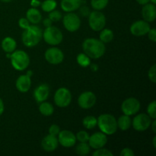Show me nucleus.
<instances>
[{"instance_id": "obj_8", "label": "nucleus", "mask_w": 156, "mask_h": 156, "mask_svg": "<svg viewBox=\"0 0 156 156\" xmlns=\"http://www.w3.org/2000/svg\"><path fill=\"white\" fill-rule=\"evenodd\" d=\"M140 102L136 98H129L123 101L121 105V110L123 114L128 116L135 115L140 111Z\"/></svg>"}, {"instance_id": "obj_41", "label": "nucleus", "mask_w": 156, "mask_h": 156, "mask_svg": "<svg viewBox=\"0 0 156 156\" xmlns=\"http://www.w3.org/2000/svg\"><path fill=\"white\" fill-rule=\"evenodd\" d=\"M41 2L39 0H31V2H30V5L33 8L38 7V6L41 5Z\"/></svg>"}, {"instance_id": "obj_38", "label": "nucleus", "mask_w": 156, "mask_h": 156, "mask_svg": "<svg viewBox=\"0 0 156 156\" xmlns=\"http://www.w3.org/2000/svg\"><path fill=\"white\" fill-rule=\"evenodd\" d=\"M120 155L121 156H134L135 153L133 151V149H129V148H124L121 150Z\"/></svg>"}, {"instance_id": "obj_14", "label": "nucleus", "mask_w": 156, "mask_h": 156, "mask_svg": "<svg viewBox=\"0 0 156 156\" xmlns=\"http://www.w3.org/2000/svg\"><path fill=\"white\" fill-rule=\"evenodd\" d=\"M57 139L59 144L65 148L73 147L76 145L77 141L76 135L72 131L67 129L60 131L58 134Z\"/></svg>"}, {"instance_id": "obj_29", "label": "nucleus", "mask_w": 156, "mask_h": 156, "mask_svg": "<svg viewBox=\"0 0 156 156\" xmlns=\"http://www.w3.org/2000/svg\"><path fill=\"white\" fill-rule=\"evenodd\" d=\"M109 0H91V5L94 10L101 11L107 7Z\"/></svg>"}, {"instance_id": "obj_3", "label": "nucleus", "mask_w": 156, "mask_h": 156, "mask_svg": "<svg viewBox=\"0 0 156 156\" xmlns=\"http://www.w3.org/2000/svg\"><path fill=\"white\" fill-rule=\"evenodd\" d=\"M97 125L101 132L107 136H111L117 132V123L115 117L110 114H103L97 118Z\"/></svg>"}, {"instance_id": "obj_37", "label": "nucleus", "mask_w": 156, "mask_h": 156, "mask_svg": "<svg viewBox=\"0 0 156 156\" xmlns=\"http://www.w3.org/2000/svg\"><path fill=\"white\" fill-rule=\"evenodd\" d=\"M18 25H19V27H21V29L25 30V29L27 28L30 24V22H29V21L27 19V18H20L19 21H18Z\"/></svg>"}, {"instance_id": "obj_31", "label": "nucleus", "mask_w": 156, "mask_h": 156, "mask_svg": "<svg viewBox=\"0 0 156 156\" xmlns=\"http://www.w3.org/2000/svg\"><path fill=\"white\" fill-rule=\"evenodd\" d=\"M89 134L88 132L85 130H80L79 132L77 133L76 135V140L79 142V143H88V139H89Z\"/></svg>"}, {"instance_id": "obj_44", "label": "nucleus", "mask_w": 156, "mask_h": 156, "mask_svg": "<svg viewBox=\"0 0 156 156\" xmlns=\"http://www.w3.org/2000/svg\"><path fill=\"white\" fill-rule=\"evenodd\" d=\"M150 126H152V131H153L154 133H156V129H155V127H156V122H155V119H154L153 121H152Z\"/></svg>"}, {"instance_id": "obj_22", "label": "nucleus", "mask_w": 156, "mask_h": 156, "mask_svg": "<svg viewBox=\"0 0 156 156\" xmlns=\"http://www.w3.org/2000/svg\"><path fill=\"white\" fill-rule=\"evenodd\" d=\"M2 49L6 53H12V52L16 50L17 43L14 38L11 37H7L2 40L1 44Z\"/></svg>"}, {"instance_id": "obj_21", "label": "nucleus", "mask_w": 156, "mask_h": 156, "mask_svg": "<svg viewBox=\"0 0 156 156\" xmlns=\"http://www.w3.org/2000/svg\"><path fill=\"white\" fill-rule=\"evenodd\" d=\"M26 18L32 24H39L42 19V15L41 12L36 8H30L26 12Z\"/></svg>"}, {"instance_id": "obj_43", "label": "nucleus", "mask_w": 156, "mask_h": 156, "mask_svg": "<svg viewBox=\"0 0 156 156\" xmlns=\"http://www.w3.org/2000/svg\"><path fill=\"white\" fill-rule=\"evenodd\" d=\"M136 1L139 4L141 5H145L150 2V0H136Z\"/></svg>"}, {"instance_id": "obj_47", "label": "nucleus", "mask_w": 156, "mask_h": 156, "mask_svg": "<svg viewBox=\"0 0 156 156\" xmlns=\"http://www.w3.org/2000/svg\"><path fill=\"white\" fill-rule=\"evenodd\" d=\"M155 141H156V136H154L153 137V146H154V147H155V148H156V143H155Z\"/></svg>"}, {"instance_id": "obj_9", "label": "nucleus", "mask_w": 156, "mask_h": 156, "mask_svg": "<svg viewBox=\"0 0 156 156\" xmlns=\"http://www.w3.org/2000/svg\"><path fill=\"white\" fill-rule=\"evenodd\" d=\"M64 27L69 32L77 31L81 26L80 18L73 12H68L62 19Z\"/></svg>"}, {"instance_id": "obj_11", "label": "nucleus", "mask_w": 156, "mask_h": 156, "mask_svg": "<svg viewBox=\"0 0 156 156\" xmlns=\"http://www.w3.org/2000/svg\"><path fill=\"white\" fill-rule=\"evenodd\" d=\"M44 56L46 60L52 65L60 64L64 59V53L57 47H50L47 49L44 53Z\"/></svg>"}, {"instance_id": "obj_36", "label": "nucleus", "mask_w": 156, "mask_h": 156, "mask_svg": "<svg viewBox=\"0 0 156 156\" xmlns=\"http://www.w3.org/2000/svg\"><path fill=\"white\" fill-rule=\"evenodd\" d=\"M59 132H60V128L56 124H52L49 128V134H51V135L57 136Z\"/></svg>"}, {"instance_id": "obj_17", "label": "nucleus", "mask_w": 156, "mask_h": 156, "mask_svg": "<svg viewBox=\"0 0 156 156\" xmlns=\"http://www.w3.org/2000/svg\"><path fill=\"white\" fill-rule=\"evenodd\" d=\"M50 95V88L47 84L38 85L34 91V98L37 103L45 101Z\"/></svg>"}, {"instance_id": "obj_4", "label": "nucleus", "mask_w": 156, "mask_h": 156, "mask_svg": "<svg viewBox=\"0 0 156 156\" xmlns=\"http://www.w3.org/2000/svg\"><path fill=\"white\" fill-rule=\"evenodd\" d=\"M11 63L15 69L18 71H24L30 64V58L28 54L24 50H15L11 53Z\"/></svg>"}, {"instance_id": "obj_19", "label": "nucleus", "mask_w": 156, "mask_h": 156, "mask_svg": "<svg viewBox=\"0 0 156 156\" xmlns=\"http://www.w3.org/2000/svg\"><path fill=\"white\" fill-rule=\"evenodd\" d=\"M16 88L21 93H26L30 90L31 86V79L28 75H21L17 79L15 82Z\"/></svg>"}, {"instance_id": "obj_42", "label": "nucleus", "mask_w": 156, "mask_h": 156, "mask_svg": "<svg viewBox=\"0 0 156 156\" xmlns=\"http://www.w3.org/2000/svg\"><path fill=\"white\" fill-rule=\"evenodd\" d=\"M5 110V106H4V103H3V101L2 100V98H0V116L3 114Z\"/></svg>"}, {"instance_id": "obj_32", "label": "nucleus", "mask_w": 156, "mask_h": 156, "mask_svg": "<svg viewBox=\"0 0 156 156\" xmlns=\"http://www.w3.org/2000/svg\"><path fill=\"white\" fill-rule=\"evenodd\" d=\"M148 115L151 117V119L154 120L156 118V101H153L151 102L147 108Z\"/></svg>"}, {"instance_id": "obj_26", "label": "nucleus", "mask_w": 156, "mask_h": 156, "mask_svg": "<svg viewBox=\"0 0 156 156\" xmlns=\"http://www.w3.org/2000/svg\"><path fill=\"white\" fill-rule=\"evenodd\" d=\"M91 147L88 143H79L76 147V152L79 155L85 156L89 154Z\"/></svg>"}, {"instance_id": "obj_39", "label": "nucleus", "mask_w": 156, "mask_h": 156, "mask_svg": "<svg viewBox=\"0 0 156 156\" xmlns=\"http://www.w3.org/2000/svg\"><path fill=\"white\" fill-rule=\"evenodd\" d=\"M146 35H148V37L152 42H155L156 41V30L155 28H151L149 30L148 34Z\"/></svg>"}, {"instance_id": "obj_48", "label": "nucleus", "mask_w": 156, "mask_h": 156, "mask_svg": "<svg viewBox=\"0 0 156 156\" xmlns=\"http://www.w3.org/2000/svg\"><path fill=\"white\" fill-rule=\"evenodd\" d=\"M150 2L152 3V4H156V0H150Z\"/></svg>"}, {"instance_id": "obj_33", "label": "nucleus", "mask_w": 156, "mask_h": 156, "mask_svg": "<svg viewBox=\"0 0 156 156\" xmlns=\"http://www.w3.org/2000/svg\"><path fill=\"white\" fill-rule=\"evenodd\" d=\"M93 156H113L114 154L111 152L110 150L107 149H104L103 148H101V149H95L94 152L92 153Z\"/></svg>"}, {"instance_id": "obj_24", "label": "nucleus", "mask_w": 156, "mask_h": 156, "mask_svg": "<svg viewBox=\"0 0 156 156\" xmlns=\"http://www.w3.org/2000/svg\"><path fill=\"white\" fill-rule=\"evenodd\" d=\"M40 104L41 105L39 106V111L42 115L45 116V117H49L53 114L54 108L51 104L47 101H43Z\"/></svg>"}, {"instance_id": "obj_10", "label": "nucleus", "mask_w": 156, "mask_h": 156, "mask_svg": "<svg viewBox=\"0 0 156 156\" xmlns=\"http://www.w3.org/2000/svg\"><path fill=\"white\" fill-rule=\"evenodd\" d=\"M152 120L146 114H139L136 116L132 121V126L135 130L143 132L150 127Z\"/></svg>"}, {"instance_id": "obj_35", "label": "nucleus", "mask_w": 156, "mask_h": 156, "mask_svg": "<svg viewBox=\"0 0 156 156\" xmlns=\"http://www.w3.org/2000/svg\"><path fill=\"white\" fill-rule=\"evenodd\" d=\"M148 77L149 80L152 83L156 82V76H155V65H153L152 67H150L149 72H148Z\"/></svg>"}, {"instance_id": "obj_45", "label": "nucleus", "mask_w": 156, "mask_h": 156, "mask_svg": "<svg viewBox=\"0 0 156 156\" xmlns=\"http://www.w3.org/2000/svg\"><path fill=\"white\" fill-rule=\"evenodd\" d=\"M91 69H92V71H97V70L98 69V66L95 65V64H93V65H91Z\"/></svg>"}, {"instance_id": "obj_15", "label": "nucleus", "mask_w": 156, "mask_h": 156, "mask_svg": "<svg viewBox=\"0 0 156 156\" xmlns=\"http://www.w3.org/2000/svg\"><path fill=\"white\" fill-rule=\"evenodd\" d=\"M88 145L94 149L105 147L108 143V137L106 134L102 132H96L90 136L88 139Z\"/></svg>"}, {"instance_id": "obj_18", "label": "nucleus", "mask_w": 156, "mask_h": 156, "mask_svg": "<svg viewBox=\"0 0 156 156\" xmlns=\"http://www.w3.org/2000/svg\"><path fill=\"white\" fill-rule=\"evenodd\" d=\"M142 9V16L144 21L147 22H153L156 18V7L155 4L148 3L143 5Z\"/></svg>"}, {"instance_id": "obj_40", "label": "nucleus", "mask_w": 156, "mask_h": 156, "mask_svg": "<svg viewBox=\"0 0 156 156\" xmlns=\"http://www.w3.org/2000/svg\"><path fill=\"white\" fill-rule=\"evenodd\" d=\"M43 24H44V25L46 27H50V26H52L53 21H52L50 18H45V19L44 20V21H43Z\"/></svg>"}, {"instance_id": "obj_5", "label": "nucleus", "mask_w": 156, "mask_h": 156, "mask_svg": "<svg viewBox=\"0 0 156 156\" xmlns=\"http://www.w3.org/2000/svg\"><path fill=\"white\" fill-rule=\"evenodd\" d=\"M42 37L49 45L56 46L62 43L63 40V35L59 28L52 25L46 27L44 31L43 32Z\"/></svg>"}, {"instance_id": "obj_30", "label": "nucleus", "mask_w": 156, "mask_h": 156, "mask_svg": "<svg viewBox=\"0 0 156 156\" xmlns=\"http://www.w3.org/2000/svg\"><path fill=\"white\" fill-rule=\"evenodd\" d=\"M77 62L80 66L86 68L91 64V59L89 56H87L85 53H79L77 56Z\"/></svg>"}, {"instance_id": "obj_2", "label": "nucleus", "mask_w": 156, "mask_h": 156, "mask_svg": "<svg viewBox=\"0 0 156 156\" xmlns=\"http://www.w3.org/2000/svg\"><path fill=\"white\" fill-rule=\"evenodd\" d=\"M43 31L36 24H31L24 30L22 34V42L27 47H33L37 45L42 38Z\"/></svg>"}, {"instance_id": "obj_12", "label": "nucleus", "mask_w": 156, "mask_h": 156, "mask_svg": "<svg viewBox=\"0 0 156 156\" xmlns=\"http://www.w3.org/2000/svg\"><path fill=\"white\" fill-rule=\"evenodd\" d=\"M97 101L96 95L92 91H85L79 95L78 98V104L82 109L88 110L95 105Z\"/></svg>"}, {"instance_id": "obj_7", "label": "nucleus", "mask_w": 156, "mask_h": 156, "mask_svg": "<svg viewBox=\"0 0 156 156\" xmlns=\"http://www.w3.org/2000/svg\"><path fill=\"white\" fill-rule=\"evenodd\" d=\"M72 94L66 88H59L54 94V102L59 108H66L71 104Z\"/></svg>"}, {"instance_id": "obj_28", "label": "nucleus", "mask_w": 156, "mask_h": 156, "mask_svg": "<svg viewBox=\"0 0 156 156\" xmlns=\"http://www.w3.org/2000/svg\"><path fill=\"white\" fill-rule=\"evenodd\" d=\"M83 126L88 129H92L97 126V118L94 116H87L82 120Z\"/></svg>"}, {"instance_id": "obj_23", "label": "nucleus", "mask_w": 156, "mask_h": 156, "mask_svg": "<svg viewBox=\"0 0 156 156\" xmlns=\"http://www.w3.org/2000/svg\"><path fill=\"white\" fill-rule=\"evenodd\" d=\"M117 127L119 129L123 131L127 130L132 126V120L130 118V116L126 115V114L120 116L118 120H117Z\"/></svg>"}, {"instance_id": "obj_25", "label": "nucleus", "mask_w": 156, "mask_h": 156, "mask_svg": "<svg viewBox=\"0 0 156 156\" xmlns=\"http://www.w3.org/2000/svg\"><path fill=\"white\" fill-rule=\"evenodd\" d=\"M114 32L108 28H104L101 30L100 35H99V40L104 44H108L111 42L114 39Z\"/></svg>"}, {"instance_id": "obj_46", "label": "nucleus", "mask_w": 156, "mask_h": 156, "mask_svg": "<svg viewBox=\"0 0 156 156\" xmlns=\"http://www.w3.org/2000/svg\"><path fill=\"white\" fill-rule=\"evenodd\" d=\"M0 1L5 3H9V2H12L13 0H0Z\"/></svg>"}, {"instance_id": "obj_34", "label": "nucleus", "mask_w": 156, "mask_h": 156, "mask_svg": "<svg viewBox=\"0 0 156 156\" xmlns=\"http://www.w3.org/2000/svg\"><path fill=\"white\" fill-rule=\"evenodd\" d=\"M48 18L51 20L53 22H56V21H59L62 18V15L60 12L57 10H53L52 12H49Z\"/></svg>"}, {"instance_id": "obj_1", "label": "nucleus", "mask_w": 156, "mask_h": 156, "mask_svg": "<svg viewBox=\"0 0 156 156\" xmlns=\"http://www.w3.org/2000/svg\"><path fill=\"white\" fill-rule=\"evenodd\" d=\"M83 51L91 59H99L104 56L106 51L105 44L99 39L90 37L84 41L82 44Z\"/></svg>"}, {"instance_id": "obj_6", "label": "nucleus", "mask_w": 156, "mask_h": 156, "mask_svg": "<svg viewBox=\"0 0 156 156\" xmlns=\"http://www.w3.org/2000/svg\"><path fill=\"white\" fill-rule=\"evenodd\" d=\"M88 24L94 31H101L106 25V17L101 11H93L88 15Z\"/></svg>"}, {"instance_id": "obj_20", "label": "nucleus", "mask_w": 156, "mask_h": 156, "mask_svg": "<svg viewBox=\"0 0 156 156\" xmlns=\"http://www.w3.org/2000/svg\"><path fill=\"white\" fill-rule=\"evenodd\" d=\"M82 0H61V9L66 12H73L79 9Z\"/></svg>"}, {"instance_id": "obj_16", "label": "nucleus", "mask_w": 156, "mask_h": 156, "mask_svg": "<svg viewBox=\"0 0 156 156\" xmlns=\"http://www.w3.org/2000/svg\"><path fill=\"white\" fill-rule=\"evenodd\" d=\"M59 146V142L58 139L56 136L49 134L46 136L44 137V139L41 141V147L43 148L45 152H51L56 150Z\"/></svg>"}, {"instance_id": "obj_13", "label": "nucleus", "mask_w": 156, "mask_h": 156, "mask_svg": "<svg viewBox=\"0 0 156 156\" xmlns=\"http://www.w3.org/2000/svg\"><path fill=\"white\" fill-rule=\"evenodd\" d=\"M151 29L149 22L144 20H139L133 23L129 28V31L135 37H143L148 34Z\"/></svg>"}, {"instance_id": "obj_27", "label": "nucleus", "mask_w": 156, "mask_h": 156, "mask_svg": "<svg viewBox=\"0 0 156 156\" xmlns=\"http://www.w3.org/2000/svg\"><path fill=\"white\" fill-rule=\"evenodd\" d=\"M41 9L45 12H50L53 10L56 9L57 3L56 0H44L41 4Z\"/></svg>"}]
</instances>
